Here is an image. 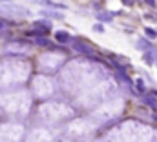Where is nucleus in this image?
<instances>
[{
  "mask_svg": "<svg viewBox=\"0 0 157 142\" xmlns=\"http://www.w3.org/2000/svg\"><path fill=\"white\" fill-rule=\"evenodd\" d=\"M135 84H137V88H139L141 91H144V84H143V80H137Z\"/></svg>",
  "mask_w": 157,
  "mask_h": 142,
  "instance_id": "9d476101",
  "label": "nucleus"
},
{
  "mask_svg": "<svg viewBox=\"0 0 157 142\" xmlns=\"http://www.w3.org/2000/svg\"><path fill=\"white\" fill-rule=\"evenodd\" d=\"M55 38H57V42H60V44H66V42L71 40V36H70L68 31H57V33H55Z\"/></svg>",
  "mask_w": 157,
  "mask_h": 142,
  "instance_id": "20e7f679",
  "label": "nucleus"
},
{
  "mask_svg": "<svg viewBox=\"0 0 157 142\" xmlns=\"http://www.w3.org/2000/svg\"><path fill=\"white\" fill-rule=\"evenodd\" d=\"M0 15H6V17H28L29 11L18 4H0Z\"/></svg>",
  "mask_w": 157,
  "mask_h": 142,
  "instance_id": "f257e3e1",
  "label": "nucleus"
},
{
  "mask_svg": "<svg viewBox=\"0 0 157 142\" xmlns=\"http://www.w3.org/2000/svg\"><path fill=\"white\" fill-rule=\"evenodd\" d=\"M146 4H148V6H152V7H155V2H154V0H146Z\"/></svg>",
  "mask_w": 157,
  "mask_h": 142,
  "instance_id": "ddd939ff",
  "label": "nucleus"
},
{
  "mask_svg": "<svg viewBox=\"0 0 157 142\" xmlns=\"http://www.w3.org/2000/svg\"><path fill=\"white\" fill-rule=\"evenodd\" d=\"M4 28H6V22H4V20H0V31H2Z\"/></svg>",
  "mask_w": 157,
  "mask_h": 142,
  "instance_id": "4468645a",
  "label": "nucleus"
},
{
  "mask_svg": "<svg viewBox=\"0 0 157 142\" xmlns=\"http://www.w3.org/2000/svg\"><path fill=\"white\" fill-rule=\"evenodd\" d=\"M48 7H59V9H66L64 4H57V2H48Z\"/></svg>",
  "mask_w": 157,
  "mask_h": 142,
  "instance_id": "1a4fd4ad",
  "label": "nucleus"
},
{
  "mask_svg": "<svg viewBox=\"0 0 157 142\" xmlns=\"http://www.w3.org/2000/svg\"><path fill=\"white\" fill-rule=\"evenodd\" d=\"M143 102H144L146 106H150L152 109H155V107H157V102L152 99V97H143Z\"/></svg>",
  "mask_w": 157,
  "mask_h": 142,
  "instance_id": "423d86ee",
  "label": "nucleus"
},
{
  "mask_svg": "<svg viewBox=\"0 0 157 142\" xmlns=\"http://www.w3.org/2000/svg\"><path fill=\"white\" fill-rule=\"evenodd\" d=\"M144 60H146V64H154L157 66V49H150V51H146L144 53Z\"/></svg>",
  "mask_w": 157,
  "mask_h": 142,
  "instance_id": "7ed1b4c3",
  "label": "nucleus"
},
{
  "mask_svg": "<svg viewBox=\"0 0 157 142\" xmlns=\"http://www.w3.org/2000/svg\"><path fill=\"white\" fill-rule=\"evenodd\" d=\"M144 33H146L148 38H157V31H155V29H152V28H146V29H144Z\"/></svg>",
  "mask_w": 157,
  "mask_h": 142,
  "instance_id": "0eeeda50",
  "label": "nucleus"
},
{
  "mask_svg": "<svg viewBox=\"0 0 157 142\" xmlns=\"http://www.w3.org/2000/svg\"><path fill=\"white\" fill-rule=\"evenodd\" d=\"M122 4H126V6H133V0H122Z\"/></svg>",
  "mask_w": 157,
  "mask_h": 142,
  "instance_id": "f8f14e48",
  "label": "nucleus"
},
{
  "mask_svg": "<svg viewBox=\"0 0 157 142\" xmlns=\"http://www.w3.org/2000/svg\"><path fill=\"white\" fill-rule=\"evenodd\" d=\"M137 46H141V49H144V51H146V49H148V51L152 49V47H150V44H148L146 40H137Z\"/></svg>",
  "mask_w": 157,
  "mask_h": 142,
  "instance_id": "6e6552de",
  "label": "nucleus"
},
{
  "mask_svg": "<svg viewBox=\"0 0 157 142\" xmlns=\"http://www.w3.org/2000/svg\"><path fill=\"white\" fill-rule=\"evenodd\" d=\"M93 29H95V31H102V26H101V24H95Z\"/></svg>",
  "mask_w": 157,
  "mask_h": 142,
  "instance_id": "9b49d317",
  "label": "nucleus"
},
{
  "mask_svg": "<svg viewBox=\"0 0 157 142\" xmlns=\"http://www.w3.org/2000/svg\"><path fill=\"white\" fill-rule=\"evenodd\" d=\"M73 49L78 51V53H82V55H88V57L93 55V49L90 46H86L84 42H80V40H73Z\"/></svg>",
  "mask_w": 157,
  "mask_h": 142,
  "instance_id": "f03ea898",
  "label": "nucleus"
},
{
  "mask_svg": "<svg viewBox=\"0 0 157 142\" xmlns=\"http://www.w3.org/2000/svg\"><path fill=\"white\" fill-rule=\"evenodd\" d=\"M115 15H117V13H99V15H97V18H99L101 22H112Z\"/></svg>",
  "mask_w": 157,
  "mask_h": 142,
  "instance_id": "39448f33",
  "label": "nucleus"
},
{
  "mask_svg": "<svg viewBox=\"0 0 157 142\" xmlns=\"http://www.w3.org/2000/svg\"><path fill=\"white\" fill-rule=\"evenodd\" d=\"M150 95H154V97L157 99V89H152V91H150Z\"/></svg>",
  "mask_w": 157,
  "mask_h": 142,
  "instance_id": "2eb2a0df",
  "label": "nucleus"
}]
</instances>
